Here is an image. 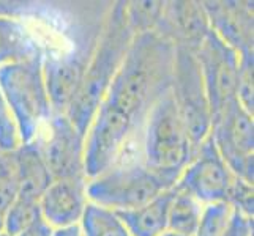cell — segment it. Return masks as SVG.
I'll use <instances>...</instances> for the list:
<instances>
[{
    "label": "cell",
    "instance_id": "24",
    "mask_svg": "<svg viewBox=\"0 0 254 236\" xmlns=\"http://www.w3.org/2000/svg\"><path fill=\"white\" fill-rule=\"evenodd\" d=\"M21 143L22 142L16 120L2 90H0V151L13 153L21 146Z\"/></svg>",
    "mask_w": 254,
    "mask_h": 236
},
{
    "label": "cell",
    "instance_id": "20",
    "mask_svg": "<svg viewBox=\"0 0 254 236\" xmlns=\"http://www.w3.org/2000/svg\"><path fill=\"white\" fill-rule=\"evenodd\" d=\"M40 219L43 217L38 202L16 197L14 202L3 213V233L6 236H17Z\"/></svg>",
    "mask_w": 254,
    "mask_h": 236
},
{
    "label": "cell",
    "instance_id": "18",
    "mask_svg": "<svg viewBox=\"0 0 254 236\" xmlns=\"http://www.w3.org/2000/svg\"><path fill=\"white\" fill-rule=\"evenodd\" d=\"M174 194L168 211V232L180 236H194L204 205L188 192L172 188Z\"/></svg>",
    "mask_w": 254,
    "mask_h": 236
},
{
    "label": "cell",
    "instance_id": "16",
    "mask_svg": "<svg viewBox=\"0 0 254 236\" xmlns=\"http://www.w3.org/2000/svg\"><path fill=\"white\" fill-rule=\"evenodd\" d=\"M172 188L148 203L129 211H117V217L131 236H161L168 230V211L172 200Z\"/></svg>",
    "mask_w": 254,
    "mask_h": 236
},
{
    "label": "cell",
    "instance_id": "5",
    "mask_svg": "<svg viewBox=\"0 0 254 236\" xmlns=\"http://www.w3.org/2000/svg\"><path fill=\"white\" fill-rule=\"evenodd\" d=\"M129 161H141L139 133L125 113L103 101L85 134V178L92 180Z\"/></svg>",
    "mask_w": 254,
    "mask_h": 236
},
{
    "label": "cell",
    "instance_id": "13",
    "mask_svg": "<svg viewBox=\"0 0 254 236\" xmlns=\"http://www.w3.org/2000/svg\"><path fill=\"white\" fill-rule=\"evenodd\" d=\"M155 32L175 47L196 50L210 32L208 17L202 2L172 0L164 2L161 19Z\"/></svg>",
    "mask_w": 254,
    "mask_h": 236
},
{
    "label": "cell",
    "instance_id": "23",
    "mask_svg": "<svg viewBox=\"0 0 254 236\" xmlns=\"http://www.w3.org/2000/svg\"><path fill=\"white\" fill-rule=\"evenodd\" d=\"M254 52L240 54L239 79H237V93L235 99L248 113H254Z\"/></svg>",
    "mask_w": 254,
    "mask_h": 236
},
{
    "label": "cell",
    "instance_id": "22",
    "mask_svg": "<svg viewBox=\"0 0 254 236\" xmlns=\"http://www.w3.org/2000/svg\"><path fill=\"white\" fill-rule=\"evenodd\" d=\"M234 216V208L226 202L204 205L194 236H224Z\"/></svg>",
    "mask_w": 254,
    "mask_h": 236
},
{
    "label": "cell",
    "instance_id": "9",
    "mask_svg": "<svg viewBox=\"0 0 254 236\" xmlns=\"http://www.w3.org/2000/svg\"><path fill=\"white\" fill-rule=\"evenodd\" d=\"M194 52L213 118L227 104L235 101L240 55L212 29Z\"/></svg>",
    "mask_w": 254,
    "mask_h": 236
},
{
    "label": "cell",
    "instance_id": "31",
    "mask_svg": "<svg viewBox=\"0 0 254 236\" xmlns=\"http://www.w3.org/2000/svg\"><path fill=\"white\" fill-rule=\"evenodd\" d=\"M161 236H180V235H175V233H172V232H168V230H166Z\"/></svg>",
    "mask_w": 254,
    "mask_h": 236
},
{
    "label": "cell",
    "instance_id": "19",
    "mask_svg": "<svg viewBox=\"0 0 254 236\" xmlns=\"http://www.w3.org/2000/svg\"><path fill=\"white\" fill-rule=\"evenodd\" d=\"M81 236H131L111 209L89 203L79 222Z\"/></svg>",
    "mask_w": 254,
    "mask_h": 236
},
{
    "label": "cell",
    "instance_id": "29",
    "mask_svg": "<svg viewBox=\"0 0 254 236\" xmlns=\"http://www.w3.org/2000/svg\"><path fill=\"white\" fill-rule=\"evenodd\" d=\"M54 235V229L51 225H48L43 219H40L37 224H33L30 229L24 230L17 236H52Z\"/></svg>",
    "mask_w": 254,
    "mask_h": 236
},
{
    "label": "cell",
    "instance_id": "32",
    "mask_svg": "<svg viewBox=\"0 0 254 236\" xmlns=\"http://www.w3.org/2000/svg\"><path fill=\"white\" fill-rule=\"evenodd\" d=\"M0 236H6V235L5 233H0Z\"/></svg>",
    "mask_w": 254,
    "mask_h": 236
},
{
    "label": "cell",
    "instance_id": "30",
    "mask_svg": "<svg viewBox=\"0 0 254 236\" xmlns=\"http://www.w3.org/2000/svg\"><path fill=\"white\" fill-rule=\"evenodd\" d=\"M0 233H3V214L0 213Z\"/></svg>",
    "mask_w": 254,
    "mask_h": 236
},
{
    "label": "cell",
    "instance_id": "27",
    "mask_svg": "<svg viewBox=\"0 0 254 236\" xmlns=\"http://www.w3.org/2000/svg\"><path fill=\"white\" fill-rule=\"evenodd\" d=\"M37 2H17V0H0V17L14 21H27L37 11Z\"/></svg>",
    "mask_w": 254,
    "mask_h": 236
},
{
    "label": "cell",
    "instance_id": "14",
    "mask_svg": "<svg viewBox=\"0 0 254 236\" xmlns=\"http://www.w3.org/2000/svg\"><path fill=\"white\" fill-rule=\"evenodd\" d=\"M210 29L240 54L254 52V17L250 2H202Z\"/></svg>",
    "mask_w": 254,
    "mask_h": 236
},
{
    "label": "cell",
    "instance_id": "17",
    "mask_svg": "<svg viewBox=\"0 0 254 236\" xmlns=\"http://www.w3.org/2000/svg\"><path fill=\"white\" fill-rule=\"evenodd\" d=\"M43 55L40 43L27 22L0 17V66Z\"/></svg>",
    "mask_w": 254,
    "mask_h": 236
},
{
    "label": "cell",
    "instance_id": "2",
    "mask_svg": "<svg viewBox=\"0 0 254 236\" xmlns=\"http://www.w3.org/2000/svg\"><path fill=\"white\" fill-rule=\"evenodd\" d=\"M133 38L134 32L127 17V2L109 3L82 85L65 113L84 136L106 98L109 85L124 62Z\"/></svg>",
    "mask_w": 254,
    "mask_h": 236
},
{
    "label": "cell",
    "instance_id": "26",
    "mask_svg": "<svg viewBox=\"0 0 254 236\" xmlns=\"http://www.w3.org/2000/svg\"><path fill=\"white\" fill-rule=\"evenodd\" d=\"M226 203H229L235 211L248 217L254 214V189L253 185L239 177H235L227 194Z\"/></svg>",
    "mask_w": 254,
    "mask_h": 236
},
{
    "label": "cell",
    "instance_id": "7",
    "mask_svg": "<svg viewBox=\"0 0 254 236\" xmlns=\"http://www.w3.org/2000/svg\"><path fill=\"white\" fill-rule=\"evenodd\" d=\"M171 94L196 154L212 131V110L194 50L175 47Z\"/></svg>",
    "mask_w": 254,
    "mask_h": 236
},
{
    "label": "cell",
    "instance_id": "12",
    "mask_svg": "<svg viewBox=\"0 0 254 236\" xmlns=\"http://www.w3.org/2000/svg\"><path fill=\"white\" fill-rule=\"evenodd\" d=\"M85 186V177L52 180L38 200L43 221L54 230L79 225L89 205Z\"/></svg>",
    "mask_w": 254,
    "mask_h": 236
},
{
    "label": "cell",
    "instance_id": "25",
    "mask_svg": "<svg viewBox=\"0 0 254 236\" xmlns=\"http://www.w3.org/2000/svg\"><path fill=\"white\" fill-rule=\"evenodd\" d=\"M17 197V181L11 153L0 151V213H5Z\"/></svg>",
    "mask_w": 254,
    "mask_h": 236
},
{
    "label": "cell",
    "instance_id": "1",
    "mask_svg": "<svg viewBox=\"0 0 254 236\" xmlns=\"http://www.w3.org/2000/svg\"><path fill=\"white\" fill-rule=\"evenodd\" d=\"M175 46L156 32L134 35L104 102L131 120L141 136L153 106L171 92Z\"/></svg>",
    "mask_w": 254,
    "mask_h": 236
},
{
    "label": "cell",
    "instance_id": "21",
    "mask_svg": "<svg viewBox=\"0 0 254 236\" xmlns=\"http://www.w3.org/2000/svg\"><path fill=\"white\" fill-rule=\"evenodd\" d=\"M164 2L147 0V2H127V17L134 35L155 32L163 14Z\"/></svg>",
    "mask_w": 254,
    "mask_h": 236
},
{
    "label": "cell",
    "instance_id": "15",
    "mask_svg": "<svg viewBox=\"0 0 254 236\" xmlns=\"http://www.w3.org/2000/svg\"><path fill=\"white\" fill-rule=\"evenodd\" d=\"M13 154L17 181V197L38 202L52 183V175L43 159L37 141L21 143Z\"/></svg>",
    "mask_w": 254,
    "mask_h": 236
},
{
    "label": "cell",
    "instance_id": "10",
    "mask_svg": "<svg viewBox=\"0 0 254 236\" xmlns=\"http://www.w3.org/2000/svg\"><path fill=\"white\" fill-rule=\"evenodd\" d=\"M35 141L40 145L43 159L54 180L85 177V136L69 121L65 113H52Z\"/></svg>",
    "mask_w": 254,
    "mask_h": 236
},
{
    "label": "cell",
    "instance_id": "4",
    "mask_svg": "<svg viewBox=\"0 0 254 236\" xmlns=\"http://www.w3.org/2000/svg\"><path fill=\"white\" fill-rule=\"evenodd\" d=\"M41 57L0 66V90L11 109L22 143L35 141L54 113L43 76Z\"/></svg>",
    "mask_w": 254,
    "mask_h": 236
},
{
    "label": "cell",
    "instance_id": "11",
    "mask_svg": "<svg viewBox=\"0 0 254 236\" xmlns=\"http://www.w3.org/2000/svg\"><path fill=\"white\" fill-rule=\"evenodd\" d=\"M235 175L218 153L212 137H207L183 169L175 188L188 192L202 205L226 202Z\"/></svg>",
    "mask_w": 254,
    "mask_h": 236
},
{
    "label": "cell",
    "instance_id": "28",
    "mask_svg": "<svg viewBox=\"0 0 254 236\" xmlns=\"http://www.w3.org/2000/svg\"><path fill=\"white\" fill-rule=\"evenodd\" d=\"M224 236H253V217H248L234 209L232 221Z\"/></svg>",
    "mask_w": 254,
    "mask_h": 236
},
{
    "label": "cell",
    "instance_id": "3",
    "mask_svg": "<svg viewBox=\"0 0 254 236\" xmlns=\"http://www.w3.org/2000/svg\"><path fill=\"white\" fill-rule=\"evenodd\" d=\"M139 146L142 164L174 188L194 156V150L171 92L147 115L139 136Z\"/></svg>",
    "mask_w": 254,
    "mask_h": 236
},
{
    "label": "cell",
    "instance_id": "6",
    "mask_svg": "<svg viewBox=\"0 0 254 236\" xmlns=\"http://www.w3.org/2000/svg\"><path fill=\"white\" fill-rule=\"evenodd\" d=\"M171 186L148 170L141 161L122 162L92 180H87L89 203L111 211H129L148 203Z\"/></svg>",
    "mask_w": 254,
    "mask_h": 236
},
{
    "label": "cell",
    "instance_id": "8",
    "mask_svg": "<svg viewBox=\"0 0 254 236\" xmlns=\"http://www.w3.org/2000/svg\"><path fill=\"white\" fill-rule=\"evenodd\" d=\"M210 137L231 172L248 183H254V120L239 101L218 112L212 118Z\"/></svg>",
    "mask_w": 254,
    "mask_h": 236
}]
</instances>
